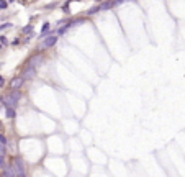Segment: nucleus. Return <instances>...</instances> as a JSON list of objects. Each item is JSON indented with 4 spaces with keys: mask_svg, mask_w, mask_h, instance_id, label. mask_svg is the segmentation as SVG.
<instances>
[{
    "mask_svg": "<svg viewBox=\"0 0 185 177\" xmlns=\"http://www.w3.org/2000/svg\"><path fill=\"white\" fill-rule=\"evenodd\" d=\"M48 30H49V23H44V25H43V30H41V36H43V38L46 36Z\"/></svg>",
    "mask_w": 185,
    "mask_h": 177,
    "instance_id": "obj_10",
    "label": "nucleus"
},
{
    "mask_svg": "<svg viewBox=\"0 0 185 177\" xmlns=\"http://www.w3.org/2000/svg\"><path fill=\"white\" fill-rule=\"evenodd\" d=\"M98 10H100V7H93V8H90L87 13H89V15H93V13H97Z\"/></svg>",
    "mask_w": 185,
    "mask_h": 177,
    "instance_id": "obj_13",
    "label": "nucleus"
},
{
    "mask_svg": "<svg viewBox=\"0 0 185 177\" xmlns=\"http://www.w3.org/2000/svg\"><path fill=\"white\" fill-rule=\"evenodd\" d=\"M5 166H7V162H5V156H0V169L3 170Z\"/></svg>",
    "mask_w": 185,
    "mask_h": 177,
    "instance_id": "obj_11",
    "label": "nucleus"
},
{
    "mask_svg": "<svg viewBox=\"0 0 185 177\" xmlns=\"http://www.w3.org/2000/svg\"><path fill=\"white\" fill-rule=\"evenodd\" d=\"M0 130H2V123H0Z\"/></svg>",
    "mask_w": 185,
    "mask_h": 177,
    "instance_id": "obj_19",
    "label": "nucleus"
},
{
    "mask_svg": "<svg viewBox=\"0 0 185 177\" xmlns=\"http://www.w3.org/2000/svg\"><path fill=\"white\" fill-rule=\"evenodd\" d=\"M2 176H3V177H17L13 166H12V164H7V166L3 167V172H2Z\"/></svg>",
    "mask_w": 185,
    "mask_h": 177,
    "instance_id": "obj_5",
    "label": "nucleus"
},
{
    "mask_svg": "<svg viewBox=\"0 0 185 177\" xmlns=\"http://www.w3.org/2000/svg\"><path fill=\"white\" fill-rule=\"evenodd\" d=\"M31 30H33V26H31V25H30V26H25V28H23V31H25V33L31 31Z\"/></svg>",
    "mask_w": 185,
    "mask_h": 177,
    "instance_id": "obj_16",
    "label": "nucleus"
},
{
    "mask_svg": "<svg viewBox=\"0 0 185 177\" xmlns=\"http://www.w3.org/2000/svg\"><path fill=\"white\" fill-rule=\"evenodd\" d=\"M41 62H43V58H41V56H38V54H36V56H33V58L30 59V64L34 66V67H36L38 64H41Z\"/></svg>",
    "mask_w": 185,
    "mask_h": 177,
    "instance_id": "obj_7",
    "label": "nucleus"
},
{
    "mask_svg": "<svg viewBox=\"0 0 185 177\" xmlns=\"http://www.w3.org/2000/svg\"><path fill=\"white\" fill-rule=\"evenodd\" d=\"M113 5H115V2H105L103 5L100 7V10H110V8H112Z\"/></svg>",
    "mask_w": 185,
    "mask_h": 177,
    "instance_id": "obj_9",
    "label": "nucleus"
},
{
    "mask_svg": "<svg viewBox=\"0 0 185 177\" xmlns=\"http://www.w3.org/2000/svg\"><path fill=\"white\" fill-rule=\"evenodd\" d=\"M8 26H10V25H8V23H5V25H2V26H0V30H5V28H8Z\"/></svg>",
    "mask_w": 185,
    "mask_h": 177,
    "instance_id": "obj_18",
    "label": "nucleus"
},
{
    "mask_svg": "<svg viewBox=\"0 0 185 177\" xmlns=\"http://www.w3.org/2000/svg\"><path fill=\"white\" fill-rule=\"evenodd\" d=\"M23 82H25V79L23 77H13L12 79V82H10V87H12L13 90H20Z\"/></svg>",
    "mask_w": 185,
    "mask_h": 177,
    "instance_id": "obj_4",
    "label": "nucleus"
},
{
    "mask_svg": "<svg viewBox=\"0 0 185 177\" xmlns=\"http://www.w3.org/2000/svg\"><path fill=\"white\" fill-rule=\"evenodd\" d=\"M0 144H5V146H7V138L3 136L2 133H0Z\"/></svg>",
    "mask_w": 185,
    "mask_h": 177,
    "instance_id": "obj_14",
    "label": "nucleus"
},
{
    "mask_svg": "<svg viewBox=\"0 0 185 177\" xmlns=\"http://www.w3.org/2000/svg\"><path fill=\"white\" fill-rule=\"evenodd\" d=\"M12 166H13L17 177H28V176H26V170H25V164H23V161H21L20 157H15Z\"/></svg>",
    "mask_w": 185,
    "mask_h": 177,
    "instance_id": "obj_2",
    "label": "nucleus"
},
{
    "mask_svg": "<svg viewBox=\"0 0 185 177\" xmlns=\"http://www.w3.org/2000/svg\"><path fill=\"white\" fill-rule=\"evenodd\" d=\"M7 154V148H5V144H0V156H5Z\"/></svg>",
    "mask_w": 185,
    "mask_h": 177,
    "instance_id": "obj_12",
    "label": "nucleus"
},
{
    "mask_svg": "<svg viewBox=\"0 0 185 177\" xmlns=\"http://www.w3.org/2000/svg\"><path fill=\"white\" fill-rule=\"evenodd\" d=\"M23 76H25L26 79H33L34 76H36V67L31 66V64H28V67L25 69V72H23Z\"/></svg>",
    "mask_w": 185,
    "mask_h": 177,
    "instance_id": "obj_6",
    "label": "nucleus"
},
{
    "mask_svg": "<svg viewBox=\"0 0 185 177\" xmlns=\"http://www.w3.org/2000/svg\"><path fill=\"white\" fill-rule=\"evenodd\" d=\"M15 115H17L15 108H12V107H7V117H8V118H15Z\"/></svg>",
    "mask_w": 185,
    "mask_h": 177,
    "instance_id": "obj_8",
    "label": "nucleus"
},
{
    "mask_svg": "<svg viewBox=\"0 0 185 177\" xmlns=\"http://www.w3.org/2000/svg\"><path fill=\"white\" fill-rule=\"evenodd\" d=\"M0 8H2V10L7 8V2H5V0H0Z\"/></svg>",
    "mask_w": 185,
    "mask_h": 177,
    "instance_id": "obj_15",
    "label": "nucleus"
},
{
    "mask_svg": "<svg viewBox=\"0 0 185 177\" xmlns=\"http://www.w3.org/2000/svg\"><path fill=\"white\" fill-rule=\"evenodd\" d=\"M20 98H21L20 90H13L12 93H8L7 97L3 98V103H5V107H12V108H15Z\"/></svg>",
    "mask_w": 185,
    "mask_h": 177,
    "instance_id": "obj_1",
    "label": "nucleus"
},
{
    "mask_svg": "<svg viewBox=\"0 0 185 177\" xmlns=\"http://www.w3.org/2000/svg\"><path fill=\"white\" fill-rule=\"evenodd\" d=\"M57 39H59V36H57V34H49V36H44V38H43V43H41V46H43V48H53V46L57 43Z\"/></svg>",
    "mask_w": 185,
    "mask_h": 177,
    "instance_id": "obj_3",
    "label": "nucleus"
},
{
    "mask_svg": "<svg viewBox=\"0 0 185 177\" xmlns=\"http://www.w3.org/2000/svg\"><path fill=\"white\" fill-rule=\"evenodd\" d=\"M123 2H126V0H115V5H120V3H123Z\"/></svg>",
    "mask_w": 185,
    "mask_h": 177,
    "instance_id": "obj_17",
    "label": "nucleus"
}]
</instances>
